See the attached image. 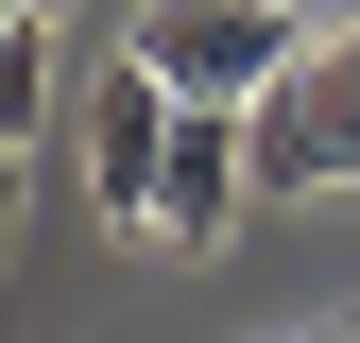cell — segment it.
Instances as JSON below:
<instances>
[{"mask_svg": "<svg viewBox=\"0 0 360 343\" xmlns=\"http://www.w3.org/2000/svg\"><path fill=\"white\" fill-rule=\"evenodd\" d=\"M292 18H309V34H360V0H292Z\"/></svg>", "mask_w": 360, "mask_h": 343, "instance_id": "obj_6", "label": "cell"}, {"mask_svg": "<svg viewBox=\"0 0 360 343\" xmlns=\"http://www.w3.org/2000/svg\"><path fill=\"white\" fill-rule=\"evenodd\" d=\"M34 120H52V18H18V34H0V138L34 155Z\"/></svg>", "mask_w": 360, "mask_h": 343, "instance_id": "obj_5", "label": "cell"}, {"mask_svg": "<svg viewBox=\"0 0 360 343\" xmlns=\"http://www.w3.org/2000/svg\"><path fill=\"white\" fill-rule=\"evenodd\" d=\"M18 18H69V0H18Z\"/></svg>", "mask_w": 360, "mask_h": 343, "instance_id": "obj_7", "label": "cell"}, {"mask_svg": "<svg viewBox=\"0 0 360 343\" xmlns=\"http://www.w3.org/2000/svg\"><path fill=\"white\" fill-rule=\"evenodd\" d=\"M172 120H189V103H172V86H155L138 52H120L103 86H86V189H103L120 224H155V172H172Z\"/></svg>", "mask_w": 360, "mask_h": 343, "instance_id": "obj_4", "label": "cell"}, {"mask_svg": "<svg viewBox=\"0 0 360 343\" xmlns=\"http://www.w3.org/2000/svg\"><path fill=\"white\" fill-rule=\"evenodd\" d=\"M257 120V206H309V189H360V34H309L275 69V103Z\"/></svg>", "mask_w": 360, "mask_h": 343, "instance_id": "obj_2", "label": "cell"}, {"mask_svg": "<svg viewBox=\"0 0 360 343\" xmlns=\"http://www.w3.org/2000/svg\"><path fill=\"white\" fill-rule=\"evenodd\" d=\"M223 224H257V120L240 103H189V120H172V172H155V224L138 240H223Z\"/></svg>", "mask_w": 360, "mask_h": 343, "instance_id": "obj_3", "label": "cell"}, {"mask_svg": "<svg viewBox=\"0 0 360 343\" xmlns=\"http://www.w3.org/2000/svg\"><path fill=\"white\" fill-rule=\"evenodd\" d=\"M172 103H275V69L309 52L292 0H138V34H120Z\"/></svg>", "mask_w": 360, "mask_h": 343, "instance_id": "obj_1", "label": "cell"}, {"mask_svg": "<svg viewBox=\"0 0 360 343\" xmlns=\"http://www.w3.org/2000/svg\"><path fill=\"white\" fill-rule=\"evenodd\" d=\"M309 343H360V326H309Z\"/></svg>", "mask_w": 360, "mask_h": 343, "instance_id": "obj_8", "label": "cell"}]
</instances>
